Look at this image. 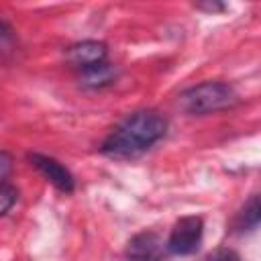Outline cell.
I'll return each mask as SVG.
<instances>
[{
	"mask_svg": "<svg viewBox=\"0 0 261 261\" xmlns=\"http://www.w3.org/2000/svg\"><path fill=\"white\" fill-rule=\"evenodd\" d=\"M106 55H108L106 43L96 41V39L77 41V43H73V45H69L65 49L67 63L71 67H75L77 71L80 69H86V67H92V65H98V63H104L106 61Z\"/></svg>",
	"mask_w": 261,
	"mask_h": 261,
	"instance_id": "8992f818",
	"label": "cell"
},
{
	"mask_svg": "<svg viewBox=\"0 0 261 261\" xmlns=\"http://www.w3.org/2000/svg\"><path fill=\"white\" fill-rule=\"evenodd\" d=\"M259 220H261V206H259V196L253 194L249 198V202L241 208V212L237 214L234 218V228L239 232H245V230H255L259 226Z\"/></svg>",
	"mask_w": 261,
	"mask_h": 261,
	"instance_id": "ba28073f",
	"label": "cell"
},
{
	"mask_svg": "<svg viewBox=\"0 0 261 261\" xmlns=\"http://www.w3.org/2000/svg\"><path fill=\"white\" fill-rule=\"evenodd\" d=\"M239 102L237 90L226 82H202L177 96V106L192 116H204L226 110Z\"/></svg>",
	"mask_w": 261,
	"mask_h": 261,
	"instance_id": "7a4b0ae2",
	"label": "cell"
},
{
	"mask_svg": "<svg viewBox=\"0 0 261 261\" xmlns=\"http://www.w3.org/2000/svg\"><path fill=\"white\" fill-rule=\"evenodd\" d=\"M14 43H16V39H14L12 27L4 18H0V55L10 53L14 49Z\"/></svg>",
	"mask_w": 261,
	"mask_h": 261,
	"instance_id": "30bf717a",
	"label": "cell"
},
{
	"mask_svg": "<svg viewBox=\"0 0 261 261\" xmlns=\"http://www.w3.org/2000/svg\"><path fill=\"white\" fill-rule=\"evenodd\" d=\"M10 169H12V155L6 151H0V181H6Z\"/></svg>",
	"mask_w": 261,
	"mask_h": 261,
	"instance_id": "7c38bea8",
	"label": "cell"
},
{
	"mask_svg": "<svg viewBox=\"0 0 261 261\" xmlns=\"http://www.w3.org/2000/svg\"><path fill=\"white\" fill-rule=\"evenodd\" d=\"M202 237H204V220H202V216L186 214V216H181V218H177L173 222L165 245H167L169 255L188 257V255H194L200 249Z\"/></svg>",
	"mask_w": 261,
	"mask_h": 261,
	"instance_id": "3957f363",
	"label": "cell"
},
{
	"mask_svg": "<svg viewBox=\"0 0 261 261\" xmlns=\"http://www.w3.org/2000/svg\"><path fill=\"white\" fill-rule=\"evenodd\" d=\"M18 200V190L8 184V181H0V216H4Z\"/></svg>",
	"mask_w": 261,
	"mask_h": 261,
	"instance_id": "9c48e42d",
	"label": "cell"
},
{
	"mask_svg": "<svg viewBox=\"0 0 261 261\" xmlns=\"http://www.w3.org/2000/svg\"><path fill=\"white\" fill-rule=\"evenodd\" d=\"M114 80H116V67L110 65L108 61L80 69V82L82 86H88V88H104Z\"/></svg>",
	"mask_w": 261,
	"mask_h": 261,
	"instance_id": "52a82bcc",
	"label": "cell"
},
{
	"mask_svg": "<svg viewBox=\"0 0 261 261\" xmlns=\"http://www.w3.org/2000/svg\"><path fill=\"white\" fill-rule=\"evenodd\" d=\"M27 159H29V163H31L49 184H53L59 192L71 194V192L75 190V179H73L71 171H69L61 161H57L55 157L45 155V153H39V151H33V153L27 155Z\"/></svg>",
	"mask_w": 261,
	"mask_h": 261,
	"instance_id": "5b68a950",
	"label": "cell"
},
{
	"mask_svg": "<svg viewBox=\"0 0 261 261\" xmlns=\"http://www.w3.org/2000/svg\"><path fill=\"white\" fill-rule=\"evenodd\" d=\"M167 133V118L155 108H141L124 116L102 141L100 153L112 159H135L159 143Z\"/></svg>",
	"mask_w": 261,
	"mask_h": 261,
	"instance_id": "6da1fadb",
	"label": "cell"
},
{
	"mask_svg": "<svg viewBox=\"0 0 261 261\" xmlns=\"http://www.w3.org/2000/svg\"><path fill=\"white\" fill-rule=\"evenodd\" d=\"M194 8L204 10V12H222L226 6L220 2H198V4H194Z\"/></svg>",
	"mask_w": 261,
	"mask_h": 261,
	"instance_id": "4fadbf2b",
	"label": "cell"
},
{
	"mask_svg": "<svg viewBox=\"0 0 261 261\" xmlns=\"http://www.w3.org/2000/svg\"><path fill=\"white\" fill-rule=\"evenodd\" d=\"M167 255V245L155 230H141L133 234L124 247L126 261H165Z\"/></svg>",
	"mask_w": 261,
	"mask_h": 261,
	"instance_id": "277c9868",
	"label": "cell"
},
{
	"mask_svg": "<svg viewBox=\"0 0 261 261\" xmlns=\"http://www.w3.org/2000/svg\"><path fill=\"white\" fill-rule=\"evenodd\" d=\"M202 261H241L239 253L234 249H228V247H218L214 249L212 253H208Z\"/></svg>",
	"mask_w": 261,
	"mask_h": 261,
	"instance_id": "8fae6325",
	"label": "cell"
}]
</instances>
